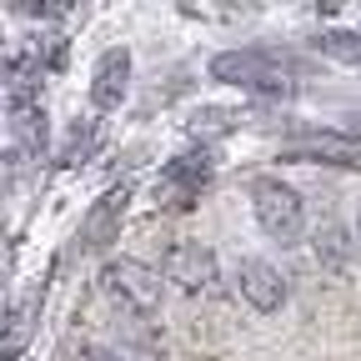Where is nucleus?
<instances>
[{
	"mask_svg": "<svg viewBox=\"0 0 361 361\" xmlns=\"http://www.w3.org/2000/svg\"><path fill=\"white\" fill-rule=\"evenodd\" d=\"M211 176H216V151L211 146H186L180 156H171L156 176V206L161 211H191L206 186H211Z\"/></svg>",
	"mask_w": 361,
	"mask_h": 361,
	"instance_id": "20e7f679",
	"label": "nucleus"
},
{
	"mask_svg": "<svg viewBox=\"0 0 361 361\" xmlns=\"http://www.w3.org/2000/svg\"><path fill=\"white\" fill-rule=\"evenodd\" d=\"M221 276V266H216V251L206 241H171L161 251V281L176 286L180 296H206Z\"/></svg>",
	"mask_w": 361,
	"mask_h": 361,
	"instance_id": "39448f33",
	"label": "nucleus"
},
{
	"mask_svg": "<svg viewBox=\"0 0 361 361\" xmlns=\"http://www.w3.org/2000/svg\"><path fill=\"white\" fill-rule=\"evenodd\" d=\"M90 141H96V121H75L71 126V151L61 156L66 166H80L85 156H90Z\"/></svg>",
	"mask_w": 361,
	"mask_h": 361,
	"instance_id": "f8f14e48",
	"label": "nucleus"
},
{
	"mask_svg": "<svg viewBox=\"0 0 361 361\" xmlns=\"http://www.w3.org/2000/svg\"><path fill=\"white\" fill-rule=\"evenodd\" d=\"M251 211H256V226L281 246H296L306 236V201L281 176H256L251 180Z\"/></svg>",
	"mask_w": 361,
	"mask_h": 361,
	"instance_id": "7ed1b4c3",
	"label": "nucleus"
},
{
	"mask_svg": "<svg viewBox=\"0 0 361 361\" xmlns=\"http://www.w3.org/2000/svg\"><path fill=\"white\" fill-rule=\"evenodd\" d=\"M11 16H25V20H66L71 6H11Z\"/></svg>",
	"mask_w": 361,
	"mask_h": 361,
	"instance_id": "ddd939ff",
	"label": "nucleus"
},
{
	"mask_svg": "<svg viewBox=\"0 0 361 361\" xmlns=\"http://www.w3.org/2000/svg\"><path fill=\"white\" fill-rule=\"evenodd\" d=\"M211 80L221 85H236V90H251V96L281 106V101H296V71L276 56V51H261V45H241V51H221L211 61Z\"/></svg>",
	"mask_w": 361,
	"mask_h": 361,
	"instance_id": "f257e3e1",
	"label": "nucleus"
},
{
	"mask_svg": "<svg viewBox=\"0 0 361 361\" xmlns=\"http://www.w3.org/2000/svg\"><path fill=\"white\" fill-rule=\"evenodd\" d=\"M126 206H130V186L121 180V186H111L96 206L85 211V221H80V241H75V251H101L111 236H116V226H121V216H126Z\"/></svg>",
	"mask_w": 361,
	"mask_h": 361,
	"instance_id": "0eeeda50",
	"label": "nucleus"
},
{
	"mask_svg": "<svg viewBox=\"0 0 361 361\" xmlns=\"http://www.w3.org/2000/svg\"><path fill=\"white\" fill-rule=\"evenodd\" d=\"M101 291L121 316H130V322H156L166 281H161V271L141 266L135 256H111V261H101Z\"/></svg>",
	"mask_w": 361,
	"mask_h": 361,
	"instance_id": "f03ea898",
	"label": "nucleus"
},
{
	"mask_svg": "<svg viewBox=\"0 0 361 361\" xmlns=\"http://www.w3.org/2000/svg\"><path fill=\"white\" fill-rule=\"evenodd\" d=\"M236 291H241V301H246L251 311H261V316H276V311L286 306V296H291L281 266L266 261V256H241V261H236Z\"/></svg>",
	"mask_w": 361,
	"mask_h": 361,
	"instance_id": "423d86ee",
	"label": "nucleus"
},
{
	"mask_svg": "<svg viewBox=\"0 0 361 361\" xmlns=\"http://www.w3.org/2000/svg\"><path fill=\"white\" fill-rule=\"evenodd\" d=\"M311 251H316V261H322L326 271H346L351 266V231H346V221L341 216H326L311 231Z\"/></svg>",
	"mask_w": 361,
	"mask_h": 361,
	"instance_id": "9d476101",
	"label": "nucleus"
},
{
	"mask_svg": "<svg viewBox=\"0 0 361 361\" xmlns=\"http://www.w3.org/2000/svg\"><path fill=\"white\" fill-rule=\"evenodd\" d=\"M311 51L326 56V61H336V66H356V71H361V30H346V25L316 30V35H311Z\"/></svg>",
	"mask_w": 361,
	"mask_h": 361,
	"instance_id": "9b49d317",
	"label": "nucleus"
},
{
	"mask_svg": "<svg viewBox=\"0 0 361 361\" xmlns=\"http://www.w3.org/2000/svg\"><path fill=\"white\" fill-rule=\"evenodd\" d=\"M126 90H130V51L126 45H111V51L96 61V75H90V106L106 116V111H116L126 101Z\"/></svg>",
	"mask_w": 361,
	"mask_h": 361,
	"instance_id": "6e6552de",
	"label": "nucleus"
},
{
	"mask_svg": "<svg viewBox=\"0 0 361 361\" xmlns=\"http://www.w3.org/2000/svg\"><path fill=\"white\" fill-rule=\"evenodd\" d=\"M346 135H356V141H361V116H346V126H341Z\"/></svg>",
	"mask_w": 361,
	"mask_h": 361,
	"instance_id": "4468645a",
	"label": "nucleus"
},
{
	"mask_svg": "<svg viewBox=\"0 0 361 361\" xmlns=\"http://www.w3.org/2000/svg\"><path fill=\"white\" fill-rule=\"evenodd\" d=\"M291 161H322V166H361V146L351 135H331V130H306L301 146H286Z\"/></svg>",
	"mask_w": 361,
	"mask_h": 361,
	"instance_id": "1a4fd4ad",
	"label": "nucleus"
}]
</instances>
